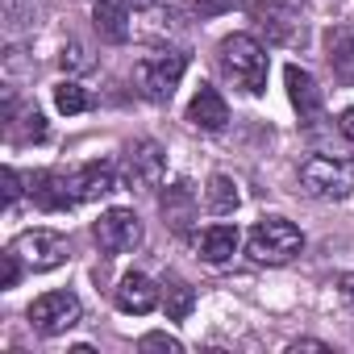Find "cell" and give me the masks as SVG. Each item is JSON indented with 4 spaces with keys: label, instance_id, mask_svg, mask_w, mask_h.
Listing matches in <instances>:
<instances>
[{
    "label": "cell",
    "instance_id": "obj_12",
    "mask_svg": "<svg viewBox=\"0 0 354 354\" xmlns=\"http://www.w3.org/2000/svg\"><path fill=\"white\" fill-rule=\"evenodd\" d=\"M67 184H71L75 201H96V196H109L117 188V171L109 162H88V167H80V171L67 175Z\"/></svg>",
    "mask_w": 354,
    "mask_h": 354
},
{
    "label": "cell",
    "instance_id": "obj_22",
    "mask_svg": "<svg viewBox=\"0 0 354 354\" xmlns=\"http://www.w3.org/2000/svg\"><path fill=\"white\" fill-rule=\"evenodd\" d=\"M138 350H167V354H184V346L175 342V337H167V333H146V337L138 342Z\"/></svg>",
    "mask_w": 354,
    "mask_h": 354
},
{
    "label": "cell",
    "instance_id": "obj_21",
    "mask_svg": "<svg viewBox=\"0 0 354 354\" xmlns=\"http://www.w3.org/2000/svg\"><path fill=\"white\" fill-rule=\"evenodd\" d=\"M92 100H88V92L80 88V84H59L55 88V109L59 113H67V117H75V113H84Z\"/></svg>",
    "mask_w": 354,
    "mask_h": 354
},
{
    "label": "cell",
    "instance_id": "obj_23",
    "mask_svg": "<svg viewBox=\"0 0 354 354\" xmlns=\"http://www.w3.org/2000/svg\"><path fill=\"white\" fill-rule=\"evenodd\" d=\"M192 5V13H201V17H221V13H230L238 0H188Z\"/></svg>",
    "mask_w": 354,
    "mask_h": 354
},
{
    "label": "cell",
    "instance_id": "obj_29",
    "mask_svg": "<svg viewBox=\"0 0 354 354\" xmlns=\"http://www.w3.org/2000/svg\"><path fill=\"white\" fill-rule=\"evenodd\" d=\"M342 296L354 304V271H350V275H342Z\"/></svg>",
    "mask_w": 354,
    "mask_h": 354
},
{
    "label": "cell",
    "instance_id": "obj_14",
    "mask_svg": "<svg viewBox=\"0 0 354 354\" xmlns=\"http://www.w3.org/2000/svg\"><path fill=\"white\" fill-rule=\"evenodd\" d=\"M196 250H201L205 263L221 267V263H230L238 254V230L234 225H209V230L196 234Z\"/></svg>",
    "mask_w": 354,
    "mask_h": 354
},
{
    "label": "cell",
    "instance_id": "obj_18",
    "mask_svg": "<svg viewBox=\"0 0 354 354\" xmlns=\"http://www.w3.org/2000/svg\"><path fill=\"white\" fill-rule=\"evenodd\" d=\"M192 209H196V201H192L188 184H171V188H167V196H162V217H167L175 230H184V225L192 221Z\"/></svg>",
    "mask_w": 354,
    "mask_h": 354
},
{
    "label": "cell",
    "instance_id": "obj_9",
    "mask_svg": "<svg viewBox=\"0 0 354 354\" xmlns=\"http://www.w3.org/2000/svg\"><path fill=\"white\" fill-rule=\"evenodd\" d=\"M250 21L267 34V42H275V46H288V42H296V34H300V13L296 9H288V5H250Z\"/></svg>",
    "mask_w": 354,
    "mask_h": 354
},
{
    "label": "cell",
    "instance_id": "obj_11",
    "mask_svg": "<svg viewBox=\"0 0 354 354\" xmlns=\"http://www.w3.org/2000/svg\"><path fill=\"white\" fill-rule=\"evenodd\" d=\"M188 121H192L196 129H205V133L225 129V121H230V104H225V96H221L217 88L201 84V92H196L192 104H188Z\"/></svg>",
    "mask_w": 354,
    "mask_h": 354
},
{
    "label": "cell",
    "instance_id": "obj_30",
    "mask_svg": "<svg viewBox=\"0 0 354 354\" xmlns=\"http://www.w3.org/2000/svg\"><path fill=\"white\" fill-rule=\"evenodd\" d=\"M138 5H154V0H138Z\"/></svg>",
    "mask_w": 354,
    "mask_h": 354
},
{
    "label": "cell",
    "instance_id": "obj_8",
    "mask_svg": "<svg viewBox=\"0 0 354 354\" xmlns=\"http://www.w3.org/2000/svg\"><path fill=\"white\" fill-rule=\"evenodd\" d=\"M9 250H13L30 271H55V267L67 263V242H63L59 234H50V230H30V234H21Z\"/></svg>",
    "mask_w": 354,
    "mask_h": 354
},
{
    "label": "cell",
    "instance_id": "obj_16",
    "mask_svg": "<svg viewBox=\"0 0 354 354\" xmlns=\"http://www.w3.org/2000/svg\"><path fill=\"white\" fill-rule=\"evenodd\" d=\"M34 201H38L42 209H71L75 196H71L67 175H59V171H42V175H34Z\"/></svg>",
    "mask_w": 354,
    "mask_h": 354
},
{
    "label": "cell",
    "instance_id": "obj_25",
    "mask_svg": "<svg viewBox=\"0 0 354 354\" xmlns=\"http://www.w3.org/2000/svg\"><path fill=\"white\" fill-rule=\"evenodd\" d=\"M63 67L84 71V67H92V59L84 55V46H80V42H71V46H63Z\"/></svg>",
    "mask_w": 354,
    "mask_h": 354
},
{
    "label": "cell",
    "instance_id": "obj_20",
    "mask_svg": "<svg viewBox=\"0 0 354 354\" xmlns=\"http://www.w3.org/2000/svg\"><path fill=\"white\" fill-rule=\"evenodd\" d=\"M192 304H196V296H192V288H188L184 279H171V283H167V292H162V308H167L171 321H184V317L192 313Z\"/></svg>",
    "mask_w": 354,
    "mask_h": 354
},
{
    "label": "cell",
    "instance_id": "obj_5",
    "mask_svg": "<svg viewBox=\"0 0 354 354\" xmlns=\"http://www.w3.org/2000/svg\"><path fill=\"white\" fill-rule=\"evenodd\" d=\"M167 175V158H162V146L154 142H133L121 158V180L129 192H154Z\"/></svg>",
    "mask_w": 354,
    "mask_h": 354
},
{
    "label": "cell",
    "instance_id": "obj_6",
    "mask_svg": "<svg viewBox=\"0 0 354 354\" xmlns=\"http://www.w3.org/2000/svg\"><path fill=\"white\" fill-rule=\"evenodd\" d=\"M80 317H84V308H80V300L71 292H46V296H38L30 304V325L42 337H59V333L75 329Z\"/></svg>",
    "mask_w": 354,
    "mask_h": 354
},
{
    "label": "cell",
    "instance_id": "obj_2",
    "mask_svg": "<svg viewBox=\"0 0 354 354\" xmlns=\"http://www.w3.org/2000/svg\"><path fill=\"white\" fill-rule=\"evenodd\" d=\"M246 250H250L254 263L279 267V263H292L304 250V234L288 217H263V221H254V230L246 238Z\"/></svg>",
    "mask_w": 354,
    "mask_h": 354
},
{
    "label": "cell",
    "instance_id": "obj_1",
    "mask_svg": "<svg viewBox=\"0 0 354 354\" xmlns=\"http://www.w3.org/2000/svg\"><path fill=\"white\" fill-rule=\"evenodd\" d=\"M217 67H221V75H225L234 88H242L246 96H259V92L267 88V50H263L250 34H230V38H221V46H217Z\"/></svg>",
    "mask_w": 354,
    "mask_h": 354
},
{
    "label": "cell",
    "instance_id": "obj_26",
    "mask_svg": "<svg viewBox=\"0 0 354 354\" xmlns=\"http://www.w3.org/2000/svg\"><path fill=\"white\" fill-rule=\"evenodd\" d=\"M17 196H21V175H17L13 167H5V201L13 205Z\"/></svg>",
    "mask_w": 354,
    "mask_h": 354
},
{
    "label": "cell",
    "instance_id": "obj_28",
    "mask_svg": "<svg viewBox=\"0 0 354 354\" xmlns=\"http://www.w3.org/2000/svg\"><path fill=\"white\" fill-rule=\"evenodd\" d=\"M337 129H342V133H346V138L354 142V109H346V113H342V121H337Z\"/></svg>",
    "mask_w": 354,
    "mask_h": 354
},
{
    "label": "cell",
    "instance_id": "obj_10",
    "mask_svg": "<svg viewBox=\"0 0 354 354\" xmlns=\"http://www.w3.org/2000/svg\"><path fill=\"white\" fill-rule=\"evenodd\" d=\"M283 80H288V96H292V104H296V113H300V121L304 125H317L321 121V109H325V100H321V88H317V80L308 75V71H300L296 63L283 71Z\"/></svg>",
    "mask_w": 354,
    "mask_h": 354
},
{
    "label": "cell",
    "instance_id": "obj_15",
    "mask_svg": "<svg viewBox=\"0 0 354 354\" xmlns=\"http://www.w3.org/2000/svg\"><path fill=\"white\" fill-rule=\"evenodd\" d=\"M92 21H96V34L109 38V42H125L129 38V5L125 0H96Z\"/></svg>",
    "mask_w": 354,
    "mask_h": 354
},
{
    "label": "cell",
    "instance_id": "obj_4",
    "mask_svg": "<svg viewBox=\"0 0 354 354\" xmlns=\"http://www.w3.org/2000/svg\"><path fill=\"white\" fill-rule=\"evenodd\" d=\"M184 71H188V59L180 50H158V55H146L133 63V84L146 100H171Z\"/></svg>",
    "mask_w": 354,
    "mask_h": 354
},
{
    "label": "cell",
    "instance_id": "obj_3",
    "mask_svg": "<svg viewBox=\"0 0 354 354\" xmlns=\"http://www.w3.org/2000/svg\"><path fill=\"white\" fill-rule=\"evenodd\" d=\"M300 188L317 201H346L354 188V162L346 158H304L300 162Z\"/></svg>",
    "mask_w": 354,
    "mask_h": 354
},
{
    "label": "cell",
    "instance_id": "obj_17",
    "mask_svg": "<svg viewBox=\"0 0 354 354\" xmlns=\"http://www.w3.org/2000/svg\"><path fill=\"white\" fill-rule=\"evenodd\" d=\"M329 67L342 84H354V30L329 34Z\"/></svg>",
    "mask_w": 354,
    "mask_h": 354
},
{
    "label": "cell",
    "instance_id": "obj_27",
    "mask_svg": "<svg viewBox=\"0 0 354 354\" xmlns=\"http://www.w3.org/2000/svg\"><path fill=\"white\" fill-rule=\"evenodd\" d=\"M300 350H321V354H325L329 346H325V342H313V337H304V342H292V346H288V354H300Z\"/></svg>",
    "mask_w": 354,
    "mask_h": 354
},
{
    "label": "cell",
    "instance_id": "obj_13",
    "mask_svg": "<svg viewBox=\"0 0 354 354\" xmlns=\"http://www.w3.org/2000/svg\"><path fill=\"white\" fill-rule=\"evenodd\" d=\"M154 304H158V288H154L150 275H142V271L121 275V283H117V308H121V313L142 317V313H150Z\"/></svg>",
    "mask_w": 354,
    "mask_h": 354
},
{
    "label": "cell",
    "instance_id": "obj_19",
    "mask_svg": "<svg viewBox=\"0 0 354 354\" xmlns=\"http://www.w3.org/2000/svg\"><path fill=\"white\" fill-rule=\"evenodd\" d=\"M205 205H209L213 213H234V209L242 205V196H238V184L230 180V175H213V180H209V188H205Z\"/></svg>",
    "mask_w": 354,
    "mask_h": 354
},
{
    "label": "cell",
    "instance_id": "obj_7",
    "mask_svg": "<svg viewBox=\"0 0 354 354\" xmlns=\"http://www.w3.org/2000/svg\"><path fill=\"white\" fill-rule=\"evenodd\" d=\"M92 238H96V246L109 250V254H129V250L142 246L146 234H142V221H138L133 209H109V213L92 225Z\"/></svg>",
    "mask_w": 354,
    "mask_h": 354
},
{
    "label": "cell",
    "instance_id": "obj_24",
    "mask_svg": "<svg viewBox=\"0 0 354 354\" xmlns=\"http://www.w3.org/2000/svg\"><path fill=\"white\" fill-rule=\"evenodd\" d=\"M0 263H5V275H0V288H17V279H21V259L13 254V250H5V254H0Z\"/></svg>",
    "mask_w": 354,
    "mask_h": 354
}]
</instances>
